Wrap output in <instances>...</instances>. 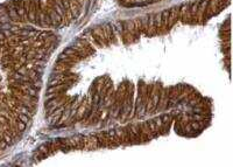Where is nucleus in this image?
<instances>
[{
	"instance_id": "1",
	"label": "nucleus",
	"mask_w": 233,
	"mask_h": 167,
	"mask_svg": "<svg viewBox=\"0 0 233 167\" xmlns=\"http://www.w3.org/2000/svg\"><path fill=\"white\" fill-rule=\"evenodd\" d=\"M4 5H5V7H6V10H7V12H8V15H10V18H11L12 21H14V22L21 21L20 16H19V14H18V12H16V10H15V6H14V3H13V1H8V3H6V4H4Z\"/></svg>"
}]
</instances>
